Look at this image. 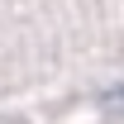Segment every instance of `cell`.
Instances as JSON below:
<instances>
[{
	"label": "cell",
	"instance_id": "1",
	"mask_svg": "<svg viewBox=\"0 0 124 124\" xmlns=\"http://www.w3.org/2000/svg\"><path fill=\"white\" fill-rule=\"evenodd\" d=\"M100 110H105L110 119H124V86H110V91L100 95Z\"/></svg>",
	"mask_w": 124,
	"mask_h": 124
}]
</instances>
